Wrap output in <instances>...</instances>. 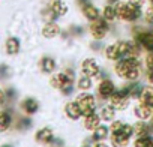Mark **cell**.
<instances>
[{
  "instance_id": "6da1fadb",
  "label": "cell",
  "mask_w": 153,
  "mask_h": 147,
  "mask_svg": "<svg viewBox=\"0 0 153 147\" xmlns=\"http://www.w3.org/2000/svg\"><path fill=\"white\" fill-rule=\"evenodd\" d=\"M113 69L120 80H123L125 83H131V81H140V78L143 77L144 65L138 57H123L114 62Z\"/></svg>"
},
{
  "instance_id": "7a4b0ae2",
  "label": "cell",
  "mask_w": 153,
  "mask_h": 147,
  "mask_svg": "<svg viewBox=\"0 0 153 147\" xmlns=\"http://www.w3.org/2000/svg\"><path fill=\"white\" fill-rule=\"evenodd\" d=\"M116 12H117V20L126 24H137L140 20H143V8H138L132 5L128 0H120L116 3Z\"/></svg>"
},
{
  "instance_id": "3957f363",
  "label": "cell",
  "mask_w": 153,
  "mask_h": 147,
  "mask_svg": "<svg viewBox=\"0 0 153 147\" xmlns=\"http://www.w3.org/2000/svg\"><path fill=\"white\" fill-rule=\"evenodd\" d=\"M76 81V75H75V71L72 68H65L63 71L54 72L51 74V78H50V84L53 89L56 90H62L66 86H72Z\"/></svg>"
},
{
  "instance_id": "277c9868",
  "label": "cell",
  "mask_w": 153,
  "mask_h": 147,
  "mask_svg": "<svg viewBox=\"0 0 153 147\" xmlns=\"http://www.w3.org/2000/svg\"><path fill=\"white\" fill-rule=\"evenodd\" d=\"M131 33H132V39H135L140 44V47L144 50V53L153 51V30L134 24Z\"/></svg>"
},
{
  "instance_id": "5b68a950",
  "label": "cell",
  "mask_w": 153,
  "mask_h": 147,
  "mask_svg": "<svg viewBox=\"0 0 153 147\" xmlns=\"http://www.w3.org/2000/svg\"><path fill=\"white\" fill-rule=\"evenodd\" d=\"M74 99L80 105V108L83 111V116H87V114H92V113L98 111L99 101H98L96 95H93L92 92H80V93H76V96Z\"/></svg>"
},
{
  "instance_id": "8992f818",
  "label": "cell",
  "mask_w": 153,
  "mask_h": 147,
  "mask_svg": "<svg viewBox=\"0 0 153 147\" xmlns=\"http://www.w3.org/2000/svg\"><path fill=\"white\" fill-rule=\"evenodd\" d=\"M119 87L116 86V83L110 78V77H105V78H102V80H99L98 81V84H96V98H98V101L99 102H108L110 101V98L116 93V90H117Z\"/></svg>"
},
{
  "instance_id": "52a82bcc",
  "label": "cell",
  "mask_w": 153,
  "mask_h": 147,
  "mask_svg": "<svg viewBox=\"0 0 153 147\" xmlns=\"http://www.w3.org/2000/svg\"><path fill=\"white\" fill-rule=\"evenodd\" d=\"M110 30H111L110 23L105 21L102 17L95 20V21H92V23H89V33H90L93 41H99V42L104 41L108 36Z\"/></svg>"
},
{
  "instance_id": "ba28073f",
  "label": "cell",
  "mask_w": 153,
  "mask_h": 147,
  "mask_svg": "<svg viewBox=\"0 0 153 147\" xmlns=\"http://www.w3.org/2000/svg\"><path fill=\"white\" fill-rule=\"evenodd\" d=\"M131 96H129V93H128V89L125 87V86H122V87H119L117 90H116V93L110 98V104L120 113V111H126L129 107H131Z\"/></svg>"
},
{
  "instance_id": "9c48e42d",
  "label": "cell",
  "mask_w": 153,
  "mask_h": 147,
  "mask_svg": "<svg viewBox=\"0 0 153 147\" xmlns=\"http://www.w3.org/2000/svg\"><path fill=\"white\" fill-rule=\"evenodd\" d=\"M80 69H81V74H84V75H87L90 78H95V80H99L101 72H102V68L99 66V63L95 57H86L81 62Z\"/></svg>"
},
{
  "instance_id": "30bf717a",
  "label": "cell",
  "mask_w": 153,
  "mask_h": 147,
  "mask_svg": "<svg viewBox=\"0 0 153 147\" xmlns=\"http://www.w3.org/2000/svg\"><path fill=\"white\" fill-rule=\"evenodd\" d=\"M63 114L69 122H80L83 119V111H81L80 105L76 104L75 99L66 101V104L63 107Z\"/></svg>"
},
{
  "instance_id": "8fae6325",
  "label": "cell",
  "mask_w": 153,
  "mask_h": 147,
  "mask_svg": "<svg viewBox=\"0 0 153 147\" xmlns=\"http://www.w3.org/2000/svg\"><path fill=\"white\" fill-rule=\"evenodd\" d=\"M111 132H110V126L108 123H102L99 125L93 132H90V137L87 140V143L93 144V143H101V141H108Z\"/></svg>"
},
{
  "instance_id": "7c38bea8",
  "label": "cell",
  "mask_w": 153,
  "mask_h": 147,
  "mask_svg": "<svg viewBox=\"0 0 153 147\" xmlns=\"http://www.w3.org/2000/svg\"><path fill=\"white\" fill-rule=\"evenodd\" d=\"M132 114H134V117L137 120H147V122H150V119L153 116V107L141 104V102L137 101V104L132 107Z\"/></svg>"
},
{
  "instance_id": "4fadbf2b",
  "label": "cell",
  "mask_w": 153,
  "mask_h": 147,
  "mask_svg": "<svg viewBox=\"0 0 153 147\" xmlns=\"http://www.w3.org/2000/svg\"><path fill=\"white\" fill-rule=\"evenodd\" d=\"M104 122H102V119H101V116H99V113L98 111H95V113H92V114H87V116H83V119H81V125H83V129L84 131H87V132H93L99 125H102Z\"/></svg>"
},
{
  "instance_id": "5bb4252c",
  "label": "cell",
  "mask_w": 153,
  "mask_h": 147,
  "mask_svg": "<svg viewBox=\"0 0 153 147\" xmlns=\"http://www.w3.org/2000/svg\"><path fill=\"white\" fill-rule=\"evenodd\" d=\"M98 113H99V116H101V119H102L104 123H111L113 120L117 119V113H119V111H117L110 102H104V104H101V107L98 108Z\"/></svg>"
},
{
  "instance_id": "9a60e30c",
  "label": "cell",
  "mask_w": 153,
  "mask_h": 147,
  "mask_svg": "<svg viewBox=\"0 0 153 147\" xmlns=\"http://www.w3.org/2000/svg\"><path fill=\"white\" fill-rule=\"evenodd\" d=\"M54 138H56L54 131H53L50 126H44V128L38 129L36 134H35L36 143H39V144H42V146H50V144L53 143Z\"/></svg>"
},
{
  "instance_id": "2e32d148",
  "label": "cell",
  "mask_w": 153,
  "mask_h": 147,
  "mask_svg": "<svg viewBox=\"0 0 153 147\" xmlns=\"http://www.w3.org/2000/svg\"><path fill=\"white\" fill-rule=\"evenodd\" d=\"M81 14H83V17H84L89 23H92V21L101 18V9H99L95 3H92V2L81 6Z\"/></svg>"
},
{
  "instance_id": "e0dca14e",
  "label": "cell",
  "mask_w": 153,
  "mask_h": 147,
  "mask_svg": "<svg viewBox=\"0 0 153 147\" xmlns=\"http://www.w3.org/2000/svg\"><path fill=\"white\" fill-rule=\"evenodd\" d=\"M132 125H134V135L135 137H144V135L153 134V128H152L150 122H147V120H137Z\"/></svg>"
},
{
  "instance_id": "ac0fdd59",
  "label": "cell",
  "mask_w": 153,
  "mask_h": 147,
  "mask_svg": "<svg viewBox=\"0 0 153 147\" xmlns=\"http://www.w3.org/2000/svg\"><path fill=\"white\" fill-rule=\"evenodd\" d=\"M102 50H104V57L107 60H110V62H117V60L122 59V54H120V50H119L116 41L108 44V45H105Z\"/></svg>"
},
{
  "instance_id": "d6986e66",
  "label": "cell",
  "mask_w": 153,
  "mask_h": 147,
  "mask_svg": "<svg viewBox=\"0 0 153 147\" xmlns=\"http://www.w3.org/2000/svg\"><path fill=\"white\" fill-rule=\"evenodd\" d=\"M60 33H62V29H60V26H59L56 21L45 23L44 27H42V36L47 38V39H54V38H57Z\"/></svg>"
},
{
  "instance_id": "ffe728a7",
  "label": "cell",
  "mask_w": 153,
  "mask_h": 147,
  "mask_svg": "<svg viewBox=\"0 0 153 147\" xmlns=\"http://www.w3.org/2000/svg\"><path fill=\"white\" fill-rule=\"evenodd\" d=\"M48 8L57 15V17H65L69 11V6L65 0H50Z\"/></svg>"
},
{
  "instance_id": "44dd1931",
  "label": "cell",
  "mask_w": 153,
  "mask_h": 147,
  "mask_svg": "<svg viewBox=\"0 0 153 147\" xmlns=\"http://www.w3.org/2000/svg\"><path fill=\"white\" fill-rule=\"evenodd\" d=\"M108 143L111 147H129L132 140L123 134H111L108 138Z\"/></svg>"
},
{
  "instance_id": "7402d4cb",
  "label": "cell",
  "mask_w": 153,
  "mask_h": 147,
  "mask_svg": "<svg viewBox=\"0 0 153 147\" xmlns=\"http://www.w3.org/2000/svg\"><path fill=\"white\" fill-rule=\"evenodd\" d=\"M39 68H41V71L44 74L51 75V74H54L56 69H57V62L53 57H50V56H44L41 59V62H39Z\"/></svg>"
},
{
  "instance_id": "603a6c76",
  "label": "cell",
  "mask_w": 153,
  "mask_h": 147,
  "mask_svg": "<svg viewBox=\"0 0 153 147\" xmlns=\"http://www.w3.org/2000/svg\"><path fill=\"white\" fill-rule=\"evenodd\" d=\"M75 87L78 92H90L93 89V78L81 74L80 77H76V81H75Z\"/></svg>"
},
{
  "instance_id": "cb8c5ba5",
  "label": "cell",
  "mask_w": 153,
  "mask_h": 147,
  "mask_svg": "<svg viewBox=\"0 0 153 147\" xmlns=\"http://www.w3.org/2000/svg\"><path fill=\"white\" fill-rule=\"evenodd\" d=\"M101 17L108 21L110 24L116 23L117 21V12H116V5H111V3H107L102 9H101Z\"/></svg>"
},
{
  "instance_id": "d4e9b609",
  "label": "cell",
  "mask_w": 153,
  "mask_h": 147,
  "mask_svg": "<svg viewBox=\"0 0 153 147\" xmlns=\"http://www.w3.org/2000/svg\"><path fill=\"white\" fill-rule=\"evenodd\" d=\"M123 86L128 89V93H129L131 99H132V101H138L144 84H141L140 81H131V83H125Z\"/></svg>"
},
{
  "instance_id": "484cf974",
  "label": "cell",
  "mask_w": 153,
  "mask_h": 147,
  "mask_svg": "<svg viewBox=\"0 0 153 147\" xmlns=\"http://www.w3.org/2000/svg\"><path fill=\"white\" fill-rule=\"evenodd\" d=\"M21 108L26 114L32 116V114H36L38 110H39V102L35 99V98H26L23 102H21Z\"/></svg>"
},
{
  "instance_id": "4316f807",
  "label": "cell",
  "mask_w": 153,
  "mask_h": 147,
  "mask_svg": "<svg viewBox=\"0 0 153 147\" xmlns=\"http://www.w3.org/2000/svg\"><path fill=\"white\" fill-rule=\"evenodd\" d=\"M138 102L153 107V86H150V84H146V86L143 87V90H141V95H140V98H138Z\"/></svg>"
},
{
  "instance_id": "83f0119b",
  "label": "cell",
  "mask_w": 153,
  "mask_h": 147,
  "mask_svg": "<svg viewBox=\"0 0 153 147\" xmlns=\"http://www.w3.org/2000/svg\"><path fill=\"white\" fill-rule=\"evenodd\" d=\"M132 147H153V134L144 137H135L132 140Z\"/></svg>"
},
{
  "instance_id": "f1b7e54d",
  "label": "cell",
  "mask_w": 153,
  "mask_h": 147,
  "mask_svg": "<svg viewBox=\"0 0 153 147\" xmlns=\"http://www.w3.org/2000/svg\"><path fill=\"white\" fill-rule=\"evenodd\" d=\"M12 123V119H11V114L8 111H0V132H5L9 129Z\"/></svg>"
},
{
  "instance_id": "f546056e",
  "label": "cell",
  "mask_w": 153,
  "mask_h": 147,
  "mask_svg": "<svg viewBox=\"0 0 153 147\" xmlns=\"http://www.w3.org/2000/svg\"><path fill=\"white\" fill-rule=\"evenodd\" d=\"M18 51H20V41L17 38H9L6 41V53L11 54V56H14Z\"/></svg>"
},
{
  "instance_id": "4dcf8cb0",
  "label": "cell",
  "mask_w": 153,
  "mask_h": 147,
  "mask_svg": "<svg viewBox=\"0 0 153 147\" xmlns=\"http://www.w3.org/2000/svg\"><path fill=\"white\" fill-rule=\"evenodd\" d=\"M125 123H126V122H123L122 119H116V120H113L111 123H108V126H110V132H111V134H120L122 129H123V126H125Z\"/></svg>"
},
{
  "instance_id": "1f68e13d",
  "label": "cell",
  "mask_w": 153,
  "mask_h": 147,
  "mask_svg": "<svg viewBox=\"0 0 153 147\" xmlns=\"http://www.w3.org/2000/svg\"><path fill=\"white\" fill-rule=\"evenodd\" d=\"M143 21L146 26H152L153 27V5H150L149 8L144 9V14H143Z\"/></svg>"
},
{
  "instance_id": "d6a6232c",
  "label": "cell",
  "mask_w": 153,
  "mask_h": 147,
  "mask_svg": "<svg viewBox=\"0 0 153 147\" xmlns=\"http://www.w3.org/2000/svg\"><path fill=\"white\" fill-rule=\"evenodd\" d=\"M143 65H144L146 72H147V71H153V51H150V53H146V54H144Z\"/></svg>"
},
{
  "instance_id": "836d02e7",
  "label": "cell",
  "mask_w": 153,
  "mask_h": 147,
  "mask_svg": "<svg viewBox=\"0 0 153 147\" xmlns=\"http://www.w3.org/2000/svg\"><path fill=\"white\" fill-rule=\"evenodd\" d=\"M42 14H44V20H45V23H50V21H56V20L59 18V17H57V15H56V14H54V12H53V11L50 9V8H47V9H45V11H44Z\"/></svg>"
},
{
  "instance_id": "e575fe53",
  "label": "cell",
  "mask_w": 153,
  "mask_h": 147,
  "mask_svg": "<svg viewBox=\"0 0 153 147\" xmlns=\"http://www.w3.org/2000/svg\"><path fill=\"white\" fill-rule=\"evenodd\" d=\"M69 33H71V36H80V35L84 33V30H83V27H80V26H72V27L69 29Z\"/></svg>"
},
{
  "instance_id": "d590c367",
  "label": "cell",
  "mask_w": 153,
  "mask_h": 147,
  "mask_svg": "<svg viewBox=\"0 0 153 147\" xmlns=\"http://www.w3.org/2000/svg\"><path fill=\"white\" fill-rule=\"evenodd\" d=\"M48 147H65V141H63L62 138H57V137H56Z\"/></svg>"
},
{
  "instance_id": "8d00e7d4",
  "label": "cell",
  "mask_w": 153,
  "mask_h": 147,
  "mask_svg": "<svg viewBox=\"0 0 153 147\" xmlns=\"http://www.w3.org/2000/svg\"><path fill=\"white\" fill-rule=\"evenodd\" d=\"M146 81H147V84L153 86V71H147L146 72Z\"/></svg>"
},
{
  "instance_id": "74e56055",
  "label": "cell",
  "mask_w": 153,
  "mask_h": 147,
  "mask_svg": "<svg viewBox=\"0 0 153 147\" xmlns=\"http://www.w3.org/2000/svg\"><path fill=\"white\" fill-rule=\"evenodd\" d=\"M128 2H131L132 5H135V6H138V8H144V5H146L147 0H128Z\"/></svg>"
},
{
  "instance_id": "f35d334b",
  "label": "cell",
  "mask_w": 153,
  "mask_h": 147,
  "mask_svg": "<svg viewBox=\"0 0 153 147\" xmlns=\"http://www.w3.org/2000/svg\"><path fill=\"white\" fill-rule=\"evenodd\" d=\"M93 147H111L108 141H101V143H93Z\"/></svg>"
},
{
  "instance_id": "ab89813d",
  "label": "cell",
  "mask_w": 153,
  "mask_h": 147,
  "mask_svg": "<svg viewBox=\"0 0 153 147\" xmlns=\"http://www.w3.org/2000/svg\"><path fill=\"white\" fill-rule=\"evenodd\" d=\"M3 102H5V93H3L2 89H0V107L3 105Z\"/></svg>"
},
{
  "instance_id": "60d3db41",
  "label": "cell",
  "mask_w": 153,
  "mask_h": 147,
  "mask_svg": "<svg viewBox=\"0 0 153 147\" xmlns=\"http://www.w3.org/2000/svg\"><path fill=\"white\" fill-rule=\"evenodd\" d=\"M90 2H92V0H76V3L80 5V8H81L83 5H86V3H90Z\"/></svg>"
},
{
  "instance_id": "b9f144b4",
  "label": "cell",
  "mask_w": 153,
  "mask_h": 147,
  "mask_svg": "<svg viewBox=\"0 0 153 147\" xmlns=\"http://www.w3.org/2000/svg\"><path fill=\"white\" fill-rule=\"evenodd\" d=\"M119 2H120V0H107V3H111V5H116Z\"/></svg>"
},
{
  "instance_id": "7bdbcfd3",
  "label": "cell",
  "mask_w": 153,
  "mask_h": 147,
  "mask_svg": "<svg viewBox=\"0 0 153 147\" xmlns=\"http://www.w3.org/2000/svg\"><path fill=\"white\" fill-rule=\"evenodd\" d=\"M80 147H93V144H90V143H84V144H81Z\"/></svg>"
},
{
  "instance_id": "ee69618b",
  "label": "cell",
  "mask_w": 153,
  "mask_h": 147,
  "mask_svg": "<svg viewBox=\"0 0 153 147\" xmlns=\"http://www.w3.org/2000/svg\"><path fill=\"white\" fill-rule=\"evenodd\" d=\"M150 125H152V128H153V116H152V119H150Z\"/></svg>"
},
{
  "instance_id": "f6af8a7d",
  "label": "cell",
  "mask_w": 153,
  "mask_h": 147,
  "mask_svg": "<svg viewBox=\"0 0 153 147\" xmlns=\"http://www.w3.org/2000/svg\"><path fill=\"white\" fill-rule=\"evenodd\" d=\"M147 2H149L150 5H153V0H147Z\"/></svg>"
},
{
  "instance_id": "bcb514c9",
  "label": "cell",
  "mask_w": 153,
  "mask_h": 147,
  "mask_svg": "<svg viewBox=\"0 0 153 147\" xmlns=\"http://www.w3.org/2000/svg\"><path fill=\"white\" fill-rule=\"evenodd\" d=\"M2 147H11V146H2Z\"/></svg>"
}]
</instances>
